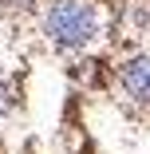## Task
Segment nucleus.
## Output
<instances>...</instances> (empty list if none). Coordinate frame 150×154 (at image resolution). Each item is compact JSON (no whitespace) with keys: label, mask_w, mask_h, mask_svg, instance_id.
Instances as JSON below:
<instances>
[{"label":"nucleus","mask_w":150,"mask_h":154,"mask_svg":"<svg viewBox=\"0 0 150 154\" xmlns=\"http://www.w3.org/2000/svg\"><path fill=\"white\" fill-rule=\"evenodd\" d=\"M44 32L55 48L83 51L103 32V12L95 0H51L44 8Z\"/></svg>","instance_id":"1"},{"label":"nucleus","mask_w":150,"mask_h":154,"mask_svg":"<svg viewBox=\"0 0 150 154\" xmlns=\"http://www.w3.org/2000/svg\"><path fill=\"white\" fill-rule=\"evenodd\" d=\"M118 87L123 95L138 107H150V51L146 55H134L118 67Z\"/></svg>","instance_id":"2"},{"label":"nucleus","mask_w":150,"mask_h":154,"mask_svg":"<svg viewBox=\"0 0 150 154\" xmlns=\"http://www.w3.org/2000/svg\"><path fill=\"white\" fill-rule=\"evenodd\" d=\"M8 107V87H4V79H0V111Z\"/></svg>","instance_id":"3"}]
</instances>
